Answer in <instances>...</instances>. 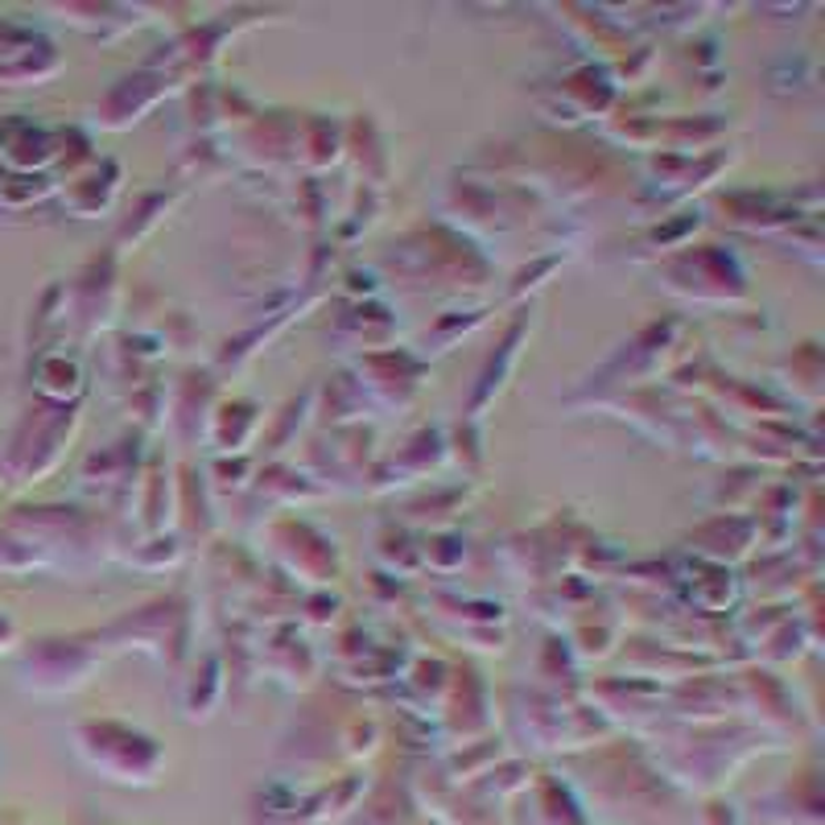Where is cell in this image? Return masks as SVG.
<instances>
[]
</instances>
